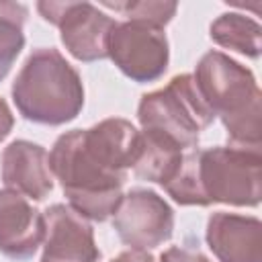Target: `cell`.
<instances>
[{"label": "cell", "instance_id": "obj_1", "mask_svg": "<svg viewBox=\"0 0 262 262\" xmlns=\"http://www.w3.org/2000/svg\"><path fill=\"white\" fill-rule=\"evenodd\" d=\"M141 133L125 119H104L88 129L59 135L49 151V170L70 207L92 221L115 215L127 170L139 158Z\"/></svg>", "mask_w": 262, "mask_h": 262}, {"label": "cell", "instance_id": "obj_2", "mask_svg": "<svg viewBox=\"0 0 262 262\" xmlns=\"http://www.w3.org/2000/svg\"><path fill=\"white\" fill-rule=\"evenodd\" d=\"M262 199L260 149L244 147H194L184 154L174 182V201L184 207H209L213 203L233 207H258Z\"/></svg>", "mask_w": 262, "mask_h": 262}, {"label": "cell", "instance_id": "obj_3", "mask_svg": "<svg viewBox=\"0 0 262 262\" xmlns=\"http://www.w3.org/2000/svg\"><path fill=\"white\" fill-rule=\"evenodd\" d=\"M192 78L213 117L221 119L229 143L260 149L262 94L254 74L221 51H207L199 59Z\"/></svg>", "mask_w": 262, "mask_h": 262}, {"label": "cell", "instance_id": "obj_4", "mask_svg": "<svg viewBox=\"0 0 262 262\" xmlns=\"http://www.w3.org/2000/svg\"><path fill=\"white\" fill-rule=\"evenodd\" d=\"M12 100L31 123L66 125L84 106L82 78L55 47H37L12 82Z\"/></svg>", "mask_w": 262, "mask_h": 262}, {"label": "cell", "instance_id": "obj_5", "mask_svg": "<svg viewBox=\"0 0 262 262\" xmlns=\"http://www.w3.org/2000/svg\"><path fill=\"white\" fill-rule=\"evenodd\" d=\"M141 131L160 133L184 151L199 145L201 133L215 117L201 98L192 74L174 76L164 88L143 94L137 106Z\"/></svg>", "mask_w": 262, "mask_h": 262}, {"label": "cell", "instance_id": "obj_6", "mask_svg": "<svg viewBox=\"0 0 262 262\" xmlns=\"http://www.w3.org/2000/svg\"><path fill=\"white\" fill-rule=\"evenodd\" d=\"M106 57L127 78L143 84L164 76L170 61V47L164 29L139 20H125L115 23Z\"/></svg>", "mask_w": 262, "mask_h": 262}, {"label": "cell", "instance_id": "obj_7", "mask_svg": "<svg viewBox=\"0 0 262 262\" xmlns=\"http://www.w3.org/2000/svg\"><path fill=\"white\" fill-rule=\"evenodd\" d=\"M37 10L59 29L61 43L78 61L106 57L108 37L117 20L90 2H39Z\"/></svg>", "mask_w": 262, "mask_h": 262}, {"label": "cell", "instance_id": "obj_8", "mask_svg": "<svg viewBox=\"0 0 262 262\" xmlns=\"http://www.w3.org/2000/svg\"><path fill=\"white\" fill-rule=\"evenodd\" d=\"M113 229L131 250L147 252L172 237L174 211L158 192L133 188L123 194L113 217Z\"/></svg>", "mask_w": 262, "mask_h": 262}, {"label": "cell", "instance_id": "obj_9", "mask_svg": "<svg viewBox=\"0 0 262 262\" xmlns=\"http://www.w3.org/2000/svg\"><path fill=\"white\" fill-rule=\"evenodd\" d=\"M41 262H98L100 250L90 223L72 207L51 205L43 213Z\"/></svg>", "mask_w": 262, "mask_h": 262}, {"label": "cell", "instance_id": "obj_10", "mask_svg": "<svg viewBox=\"0 0 262 262\" xmlns=\"http://www.w3.org/2000/svg\"><path fill=\"white\" fill-rule=\"evenodd\" d=\"M207 244L219 262H262L258 217L217 211L207 221Z\"/></svg>", "mask_w": 262, "mask_h": 262}, {"label": "cell", "instance_id": "obj_11", "mask_svg": "<svg viewBox=\"0 0 262 262\" xmlns=\"http://www.w3.org/2000/svg\"><path fill=\"white\" fill-rule=\"evenodd\" d=\"M2 182L25 199L43 201L53 190L49 154L43 145L16 139L2 151Z\"/></svg>", "mask_w": 262, "mask_h": 262}, {"label": "cell", "instance_id": "obj_12", "mask_svg": "<svg viewBox=\"0 0 262 262\" xmlns=\"http://www.w3.org/2000/svg\"><path fill=\"white\" fill-rule=\"evenodd\" d=\"M43 213L23 194L0 190V252L12 260H29L43 242Z\"/></svg>", "mask_w": 262, "mask_h": 262}, {"label": "cell", "instance_id": "obj_13", "mask_svg": "<svg viewBox=\"0 0 262 262\" xmlns=\"http://www.w3.org/2000/svg\"><path fill=\"white\" fill-rule=\"evenodd\" d=\"M211 39L225 49H233L246 57L256 59L260 55V25L242 12H223L211 23Z\"/></svg>", "mask_w": 262, "mask_h": 262}, {"label": "cell", "instance_id": "obj_14", "mask_svg": "<svg viewBox=\"0 0 262 262\" xmlns=\"http://www.w3.org/2000/svg\"><path fill=\"white\" fill-rule=\"evenodd\" d=\"M29 10L18 2H0V80L6 78L25 47L23 25Z\"/></svg>", "mask_w": 262, "mask_h": 262}, {"label": "cell", "instance_id": "obj_15", "mask_svg": "<svg viewBox=\"0 0 262 262\" xmlns=\"http://www.w3.org/2000/svg\"><path fill=\"white\" fill-rule=\"evenodd\" d=\"M102 6L121 12L127 16V20H139L154 27L164 29L176 14L178 4L176 2H164V0H139V2H100Z\"/></svg>", "mask_w": 262, "mask_h": 262}, {"label": "cell", "instance_id": "obj_16", "mask_svg": "<svg viewBox=\"0 0 262 262\" xmlns=\"http://www.w3.org/2000/svg\"><path fill=\"white\" fill-rule=\"evenodd\" d=\"M160 262H211L207 256H203L201 252L188 250V248H168L166 252H162Z\"/></svg>", "mask_w": 262, "mask_h": 262}, {"label": "cell", "instance_id": "obj_17", "mask_svg": "<svg viewBox=\"0 0 262 262\" xmlns=\"http://www.w3.org/2000/svg\"><path fill=\"white\" fill-rule=\"evenodd\" d=\"M12 125H14V117H12L6 100L0 98V141L8 137V133L12 131Z\"/></svg>", "mask_w": 262, "mask_h": 262}, {"label": "cell", "instance_id": "obj_18", "mask_svg": "<svg viewBox=\"0 0 262 262\" xmlns=\"http://www.w3.org/2000/svg\"><path fill=\"white\" fill-rule=\"evenodd\" d=\"M111 262H156V258L149 252H141V250H125L119 256H115Z\"/></svg>", "mask_w": 262, "mask_h": 262}]
</instances>
